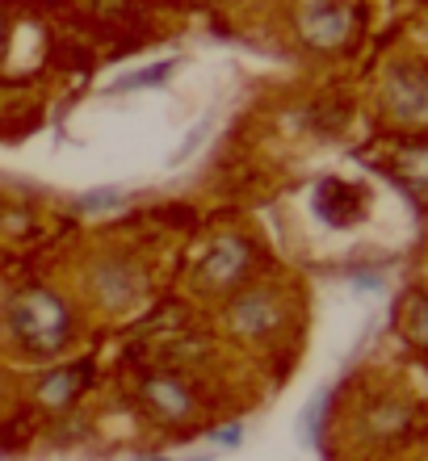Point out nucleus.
<instances>
[{
    "label": "nucleus",
    "instance_id": "f257e3e1",
    "mask_svg": "<svg viewBox=\"0 0 428 461\" xmlns=\"http://www.w3.org/2000/svg\"><path fill=\"white\" fill-rule=\"evenodd\" d=\"M9 331L30 352L50 357V352H59L63 344H68V336H72V315H68V306L50 290H25V294H17L9 306Z\"/></svg>",
    "mask_w": 428,
    "mask_h": 461
},
{
    "label": "nucleus",
    "instance_id": "f03ea898",
    "mask_svg": "<svg viewBox=\"0 0 428 461\" xmlns=\"http://www.w3.org/2000/svg\"><path fill=\"white\" fill-rule=\"evenodd\" d=\"M248 243L240 240V235H227V240H214L210 243V252L202 256V265H197V277H202V285H210V290H223V285H232V281H240L248 273Z\"/></svg>",
    "mask_w": 428,
    "mask_h": 461
},
{
    "label": "nucleus",
    "instance_id": "7ed1b4c3",
    "mask_svg": "<svg viewBox=\"0 0 428 461\" xmlns=\"http://www.w3.org/2000/svg\"><path fill=\"white\" fill-rule=\"evenodd\" d=\"M353 30V13L341 0H311L303 9V38L311 47H341Z\"/></svg>",
    "mask_w": 428,
    "mask_h": 461
},
{
    "label": "nucleus",
    "instance_id": "20e7f679",
    "mask_svg": "<svg viewBox=\"0 0 428 461\" xmlns=\"http://www.w3.org/2000/svg\"><path fill=\"white\" fill-rule=\"evenodd\" d=\"M387 105L395 118L424 122L428 118V76L416 68H395L387 80Z\"/></svg>",
    "mask_w": 428,
    "mask_h": 461
},
{
    "label": "nucleus",
    "instance_id": "39448f33",
    "mask_svg": "<svg viewBox=\"0 0 428 461\" xmlns=\"http://www.w3.org/2000/svg\"><path fill=\"white\" fill-rule=\"evenodd\" d=\"M93 290H97L110 306H126V303H135V298H143L147 281L135 265L110 260V265H97V273H93Z\"/></svg>",
    "mask_w": 428,
    "mask_h": 461
},
{
    "label": "nucleus",
    "instance_id": "423d86ee",
    "mask_svg": "<svg viewBox=\"0 0 428 461\" xmlns=\"http://www.w3.org/2000/svg\"><path fill=\"white\" fill-rule=\"evenodd\" d=\"M315 210H319V219L332 222V227H349L353 219H361L366 202H361V189H353V185L323 181L315 189Z\"/></svg>",
    "mask_w": 428,
    "mask_h": 461
},
{
    "label": "nucleus",
    "instance_id": "0eeeda50",
    "mask_svg": "<svg viewBox=\"0 0 428 461\" xmlns=\"http://www.w3.org/2000/svg\"><path fill=\"white\" fill-rule=\"evenodd\" d=\"M143 399H147V407L159 415V420H185V415L194 411V394H189V386L185 382H177V377H151L143 386Z\"/></svg>",
    "mask_w": 428,
    "mask_h": 461
},
{
    "label": "nucleus",
    "instance_id": "6e6552de",
    "mask_svg": "<svg viewBox=\"0 0 428 461\" xmlns=\"http://www.w3.org/2000/svg\"><path fill=\"white\" fill-rule=\"evenodd\" d=\"M232 323L235 331H244V336H265L282 323V306L273 303L269 294H244L240 303L232 306Z\"/></svg>",
    "mask_w": 428,
    "mask_h": 461
},
{
    "label": "nucleus",
    "instance_id": "1a4fd4ad",
    "mask_svg": "<svg viewBox=\"0 0 428 461\" xmlns=\"http://www.w3.org/2000/svg\"><path fill=\"white\" fill-rule=\"evenodd\" d=\"M88 382V369L85 365H68V369H59V374H50L42 386H38V402L42 407H50V411H63V407H72L76 394L85 390Z\"/></svg>",
    "mask_w": 428,
    "mask_h": 461
},
{
    "label": "nucleus",
    "instance_id": "9d476101",
    "mask_svg": "<svg viewBox=\"0 0 428 461\" xmlns=\"http://www.w3.org/2000/svg\"><path fill=\"white\" fill-rule=\"evenodd\" d=\"M177 63L181 59H164V63H151L143 72H126L123 80H114L110 93H135V88H151V85H164L172 72H177Z\"/></svg>",
    "mask_w": 428,
    "mask_h": 461
},
{
    "label": "nucleus",
    "instance_id": "9b49d317",
    "mask_svg": "<svg viewBox=\"0 0 428 461\" xmlns=\"http://www.w3.org/2000/svg\"><path fill=\"white\" fill-rule=\"evenodd\" d=\"M323 407H328V394H315V399L303 407V415H298V432H303V445H311V449L319 445V420H323Z\"/></svg>",
    "mask_w": 428,
    "mask_h": 461
},
{
    "label": "nucleus",
    "instance_id": "f8f14e48",
    "mask_svg": "<svg viewBox=\"0 0 428 461\" xmlns=\"http://www.w3.org/2000/svg\"><path fill=\"white\" fill-rule=\"evenodd\" d=\"M76 206L85 210V214H105V210H118V206H126V189H93V194H85Z\"/></svg>",
    "mask_w": 428,
    "mask_h": 461
},
{
    "label": "nucleus",
    "instance_id": "ddd939ff",
    "mask_svg": "<svg viewBox=\"0 0 428 461\" xmlns=\"http://www.w3.org/2000/svg\"><path fill=\"white\" fill-rule=\"evenodd\" d=\"M412 336L428 344V298H416V306H412Z\"/></svg>",
    "mask_w": 428,
    "mask_h": 461
},
{
    "label": "nucleus",
    "instance_id": "4468645a",
    "mask_svg": "<svg viewBox=\"0 0 428 461\" xmlns=\"http://www.w3.org/2000/svg\"><path fill=\"white\" fill-rule=\"evenodd\" d=\"M214 445H219V449H240V445H244V424L219 428V432H214Z\"/></svg>",
    "mask_w": 428,
    "mask_h": 461
},
{
    "label": "nucleus",
    "instance_id": "2eb2a0df",
    "mask_svg": "<svg viewBox=\"0 0 428 461\" xmlns=\"http://www.w3.org/2000/svg\"><path fill=\"white\" fill-rule=\"evenodd\" d=\"M202 139H206V126H194V131L185 134V143H181V147H177V156H172V164H181V159H185V156H189V151H194V147H197V143H202Z\"/></svg>",
    "mask_w": 428,
    "mask_h": 461
}]
</instances>
